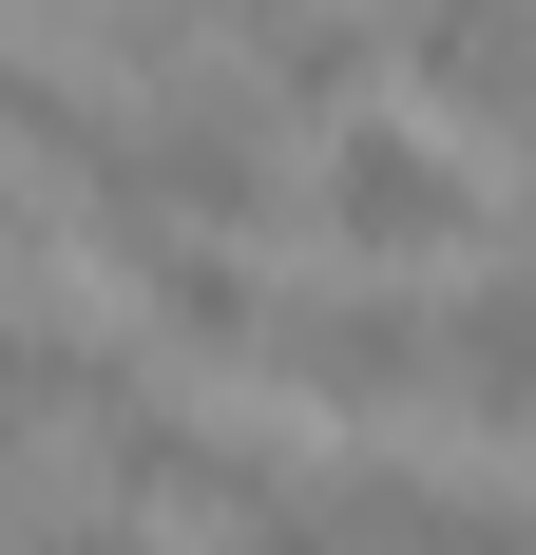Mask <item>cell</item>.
<instances>
[{
	"mask_svg": "<svg viewBox=\"0 0 536 555\" xmlns=\"http://www.w3.org/2000/svg\"><path fill=\"white\" fill-rule=\"evenodd\" d=\"M115 287H135V345H154V364H250L268 345V287H250L230 230H154Z\"/></svg>",
	"mask_w": 536,
	"mask_h": 555,
	"instance_id": "cell-5",
	"label": "cell"
},
{
	"mask_svg": "<svg viewBox=\"0 0 536 555\" xmlns=\"http://www.w3.org/2000/svg\"><path fill=\"white\" fill-rule=\"evenodd\" d=\"M307 211H326V249H345L365 287H403L422 249L480 230V172L441 154L422 115H345V134H307Z\"/></svg>",
	"mask_w": 536,
	"mask_h": 555,
	"instance_id": "cell-1",
	"label": "cell"
},
{
	"mask_svg": "<svg viewBox=\"0 0 536 555\" xmlns=\"http://www.w3.org/2000/svg\"><path fill=\"white\" fill-rule=\"evenodd\" d=\"M0 249H20V154H0Z\"/></svg>",
	"mask_w": 536,
	"mask_h": 555,
	"instance_id": "cell-8",
	"label": "cell"
},
{
	"mask_svg": "<svg viewBox=\"0 0 536 555\" xmlns=\"http://www.w3.org/2000/svg\"><path fill=\"white\" fill-rule=\"evenodd\" d=\"M422 364H441L422 402H460L480 441H536V249H518V269H480L460 307H422Z\"/></svg>",
	"mask_w": 536,
	"mask_h": 555,
	"instance_id": "cell-4",
	"label": "cell"
},
{
	"mask_svg": "<svg viewBox=\"0 0 536 555\" xmlns=\"http://www.w3.org/2000/svg\"><path fill=\"white\" fill-rule=\"evenodd\" d=\"M268 364H288V402L307 422H422V287H307V307H268Z\"/></svg>",
	"mask_w": 536,
	"mask_h": 555,
	"instance_id": "cell-2",
	"label": "cell"
},
{
	"mask_svg": "<svg viewBox=\"0 0 536 555\" xmlns=\"http://www.w3.org/2000/svg\"><path fill=\"white\" fill-rule=\"evenodd\" d=\"M20 555H154V517H39Z\"/></svg>",
	"mask_w": 536,
	"mask_h": 555,
	"instance_id": "cell-7",
	"label": "cell"
},
{
	"mask_svg": "<svg viewBox=\"0 0 536 555\" xmlns=\"http://www.w3.org/2000/svg\"><path fill=\"white\" fill-rule=\"evenodd\" d=\"M230 555H345V537H326V499H268V517H230Z\"/></svg>",
	"mask_w": 536,
	"mask_h": 555,
	"instance_id": "cell-6",
	"label": "cell"
},
{
	"mask_svg": "<svg viewBox=\"0 0 536 555\" xmlns=\"http://www.w3.org/2000/svg\"><path fill=\"white\" fill-rule=\"evenodd\" d=\"M383 39H403V77H422L441 154H460V134H518L536 154V0H403Z\"/></svg>",
	"mask_w": 536,
	"mask_h": 555,
	"instance_id": "cell-3",
	"label": "cell"
}]
</instances>
